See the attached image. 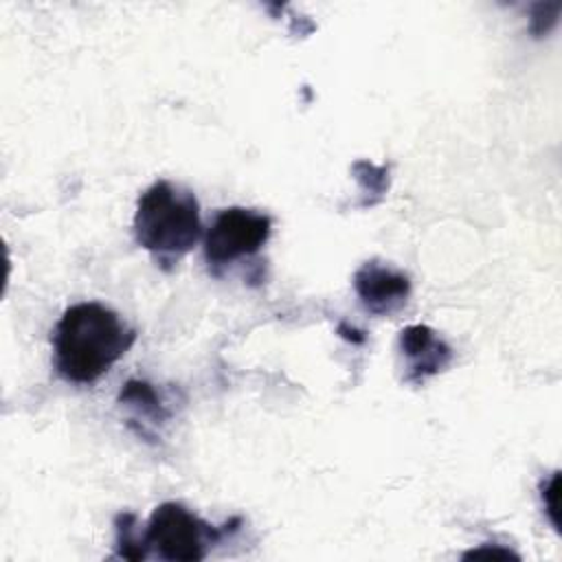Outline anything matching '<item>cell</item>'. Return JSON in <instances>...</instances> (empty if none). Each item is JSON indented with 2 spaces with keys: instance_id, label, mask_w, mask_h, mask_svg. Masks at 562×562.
Listing matches in <instances>:
<instances>
[{
  "instance_id": "cell-3",
  "label": "cell",
  "mask_w": 562,
  "mask_h": 562,
  "mask_svg": "<svg viewBox=\"0 0 562 562\" xmlns=\"http://www.w3.org/2000/svg\"><path fill=\"white\" fill-rule=\"evenodd\" d=\"M224 533L226 529L209 525L184 505L167 501L151 512L145 527V544L160 560L195 562L204 560Z\"/></svg>"
},
{
  "instance_id": "cell-8",
  "label": "cell",
  "mask_w": 562,
  "mask_h": 562,
  "mask_svg": "<svg viewBox=\"0 0 562 562\" xmlns=\"http://www.w3.org/2000/svg\"><path fill=\"white\" fill-rule=\"evenodd\" d=\"M116 527V555L125 560H145L149 549L145 544V531H138V518L130 512H121L114 518Z\"/></svg>"
},
{
  "instance_id": "cell-4",
  "label": "cell",
  "mask_w": 562,
  "mask_h": 562,
  "mask_svg": "<svg viewBox=\"0 0 562 562\" xmlns=\"http://www.w3.org/2000/svg\"><path fill=\"white\" fill-rule=\"evenodd\" d=\"M270 233V215L241 206L222 209L204 233V259L209 270L220 274V268H226L244 257H252L266 246Z\"/></svg>"
},
{
  "instance_id": "cell-2",
  "label": "cell",
  "mask_w": 562,
  "mask_h": 562,
  "mask_svg": "<svg viewBox=\"0 0 562 562\" xmlns=\"http://www.w3.org/2000/svg\"><path fill=\"white\" fill-rule=\"evenodd\" d=\"M134 237L160 268H173L202 237L193 191L171 180H156L136 202Z\"/></svg>"
},
{
  "instance_id": "cell-1",
  "label": "cell",
  "mask_w": 562,
  "mask_h": 562,
  "mask_svg": "<svg viewBox=\"0 0 562 562\" xmlns=\"http://www.w3.org/2000/svg\"><path fill=\"white\" fill-rule=\"evenodd\" d=\"M134 340L136 331L114 310L97 301L75 303L50 334L55 371L70 384H92L127 353Z\"/></svg>"
},
{
  "instance_id": "cell-7",
  "label": "cell",
  "mask_w": 562,
  "mask_h": 562,
  "mask_svg": "<svg viewBox=\"0 0 562 562\" xmlns=\"http://www.w3.org/2000/svg\"><path fill=\"white\" fill-rule=\"evenodd\" d=\"M119 402L132 408L136 419H151V424H160L169 417V411L160 402L154 386L143 380L125 382V386L119 393Z\"/></svg>"
},
{
  "instance_id": "cell-9",
  "label": "cell",
  "mask_w": 562,
  "mask_h": 562,
  "mask_svg": "<svg viewBox=\"0 0 562 562\" xmlns=\"http://www.w3.org/2000/svg\"><path fill=\"white\" fill-rule=\"evenodd\" d=\"M481 553L492 555V558H518V555H516V553H512L509 549H498V547H492V551H490V549L485 551L483 547H481V549H476V551L472 549V551H468L463 558H476V555H481Z\"/></svg>"
},
{
  "instance_id": "cell-5",
  "label": "cell",
  "mask_w": 562,
  "mask_h": 562,
  "mask_svg": "<svg viewBox=\"0 0 562 562\" xmlns=\"http://www.w3.org/2000/svg\"><path fill=\"white\" fill-rule=\"evenodd\" d=\"M353 290L367 312L375 316H391L406 305L411 296V281L389 263L371 259L353 272Z\"/></svg>"
},
{
  "instance_id": "cell-6",
  "label": "cell",
  "mask_w": 562,
  "mask_h": 562,
  "mask_svg": "<svg viewBox=\"0 0 562 562\" xmlns=\"http://www.w3.org/2000/svg\"><path fill=\"white\" fill-rule=\"evenodd\" d=\"M400 353L404 358V380L424 384L446 371L454 358L452 347L428 325H408L400 331Z\"/></svg>"
}]
</instances>
